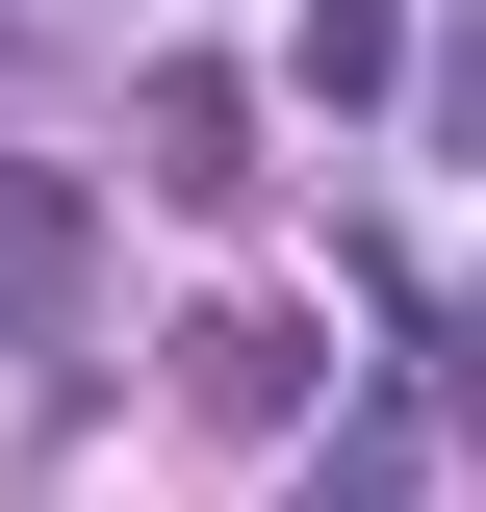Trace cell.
<instances>
[{"label":"cell","instance_id":"1","mask_svg":"<svg viewBox=\"0 0 486 512\" xmlns=\"http://www.w3.org/2000/svg\"><path fill=\"white\" fill-rule=\"evenodd\" d=\"M77 282H103V205L0 154V333H77Z\"/></svg>","mask_w":486,"mask_h":512},{"label":"cell","instance_id":"5","mask_svg":"<svg viewBox=\"0 0 486 512\" xmlns=\"http://www.w3.org/2000/svg\"><path fill=\"white\" fill-rule=\"evenodd\" d=\"M307 77H333V103H384V77H410V0H307Z\"/></svg>","mask_w":486,"mask_h":512},{"label":"cell","instance_id":"3","mask_svg":"<svg viewBox=\"0 0 486 512\" xmlns=\"http://www.w3.org/2000/svg\"><path fill=\"white\" fill-rule=\"evenodd\" d=\"M231 154H256V77H231V52H180V77H154V180L231 205Z\"/></svg>","mask_w":486,"mask_h":512},{"label":"cell","instance_id":"4","mask_svg":"<svg viewBox=\"0 0 486 512\" xmlns=\"http://www.w3.org/2000/svg\"><path fill=\"white\" fill-rule=\"evenodd\" d=\"M435 461L461 436H435V384H410V410H359V436H307V487H435Z\"/></svg>","mask_w":486,"mask_h":512},{"label":"cell","instance_id":"2","mask_svg":"<svg viewBox=\"0 0 486 512\" xmlns=\"http://www.w3.org/2000/svg\"><path fill=\"white\" fill-rule=\"evenodd\" d=\"M180 410H205V436H282V410H307V333L282 308H180Z\"/></svg>","mask_w":486,"mask_h":512}]
</instances>
